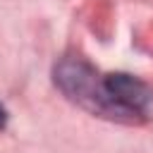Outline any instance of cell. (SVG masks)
Returning <instances> with one entry per match:
<instances>
[{
  "label": "cell",
  "instance_id": "2",
  "mask_svg": "<svg viewBox=\"0 0 153 153\" xmlns=\"http://www.w3.org/2000/svg\"><path fill=\"white\" fill-rule=\"evenodd\" d=\"M5 124H7V110L0 105V129H5Z\"/></svg>",
  "mask_w": 153,
  "mask_h": 153
},
{
  "label": "cell",
  "instance_id": "1",
  "mask_svg": "<svg viewBox=\"0 0 153 153\" xmlns=\"http://www.w3.org/2000/svg\"><path fill=\"white\" fill-rule=\"evenodd\" d=\"M55 86L84 110L115 120L112 103L105 91V74H98L88 62L79 57H65L55 65Z\"/></svg>",
  "mask_w": 153,
  "mask_h": 153
}]
</instances>
